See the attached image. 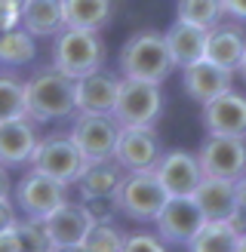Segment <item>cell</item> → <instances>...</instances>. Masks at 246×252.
I'll return each mask as SVG.
<instances>
[{"label": "cell", "mask_w": 246, "mask_h": 252, "mask_svg": "<svg viewBox=\"0 0 246 252\" xmlns=\"http://www.w3.org/2000/svg\"><path fill=\"white\" fill-rule=\"evenodd\" d=\"M25 114L34 123L65 120L71 114H77V108H74V80L56 71L53 65L37 71L34 77L25 80Z\"/></svg>", "instance_id": "1"}, {"label": "cell", "mask_w": 246, "mask_h": 252, "mask_svg": "<svg viewBox=\"0 0 246 252\" xmlns=\"http://www.w3.org/2000/svg\"><path fill=\"white\" fill-rule=\"evenodd\" d=\"M120 65V77L126 80H148V83H163L176 65L169 59L166 40L160 31H139L132 34L126 43L120 46L117 56Z\"/></svg>", "instance_id": "2"}, {"label": "cell", "mask_w": 246, "mask_h": 252, "mask_svg": "<svg viewBox=\"0 0 246 252\" xmlns=\"http://www.w3.org/2000/svg\"><path fill=\"white\" fill-rule=\"evenodd\" d=\"M105 40L98 31H80V28H62L53 43V68L62 71L71 80H80L92 71H102L105 65Z\"/></svg>", "instance_id": "3"}, {"label": "cell", "mask_w": 246, "mask_h": 252, "mask_svg": "<svg viewBox=\"0 0 246 252\" xmlns=\"http://www.w3.org/2000/svg\"><path fill=\"white\" fill-rule=\"evenodd\" d=\"M163 83H148V80H126L120 77V93L111 117L117 126H157L163 114Z\"/></svg>", "instance_id": "4"}, {"label": "cell", "mask_w": 246, "mask_h": 252, "mask_svg": "<svg viewBox=\"0 0 246 252\" xmlns=\"http://www.w3.org/2000/svg\"><path fill=\"white\" fill-rule=\"evenodd\" d=\"M31 169L43 172L62 185H74L80 179V172L86 169V160L77 151V145L71 142L68 132H53L37 142L34 154H31Z\"/></svg>", "instance_id": "5"}, {"label": "cell", "mask_w": 246, "mask_h": 252, "mask_svg": "<svg viewBox=\"0 0 246 252\" xmlns=\"http://www.w3.org/2000/svg\"><path fill=\"white\" fill-rule=\"evenodd\" d=\"M114 200H117V212H123L132 221L148 224L160 216V209L169 200V194L160 188L157 175L148 169V172H126V179H123Z\"/></svg>", "instance_id": "6"}, {"label": "cell", "mask_w": 246, "mask_h": 252, "mask_svg": "<svg viewBox=\"0 0 246 252\" xmlns=\"http://www.w3.org/2000/svg\"><path fill=\"white\" fill-rule=\"evenodd\" d=\"M68 135L86 163H102V160H114L120 126L111 114H77Z\"/></svg>", "instance_id": "7"}, {"label": "cell", "mask_w": 246, "mask_h": 252, "mask_svg": "<svg viewBox=\"0 0 246 252\" xmlns=\"http://www.w3.org/2000/svg\"><path fill=\"white\" fill-rule=\"evenodd\" d=\"M197 163L206 179L237 182L246 175V138L206 135V142L197 151Z\"/></svg>", "instance_id": "8"}, {"label": "cell", "mask_w": 246, "mask_h": 252, "mask_svg": "<svg viewBox=\"0 0 246 252\" xmlns=\"http://www.w3.org/2000/svg\"><path fill=\"white\" fill-rule=\"evenodd\" d=\"M12 194H16V206L25 219H46L53 209H59L68 200V185H62L56 179H49L43 172H25L22 179L12 185Z\"/></svg>", "instance_id": "9"}, {"label": "cell", "mask_w": 246, "mask_h": 252, "mask_svg": "<svg viewBox=\"0 0 246 252\" xmlns=\"http://www.w3.org/2000/svg\"><path fill=\"white\" fill-rule=\"evenodd\" d=\"M163 148L154 126H120L117 148H114V163L123 172H148L154 169Z\"/></svg>", "instance_id": "10"}, {"label": "cell", "mask_w": 246, "mask_h": 252, "mask_svg": "<svg viewBox=\"0 0 246 252\" xmlns=\"http://www.w3.org/2000/svg\"><path fill=\"white\" fill-rule=\"evenodd\" d=\"M203 221H206L203 212L191 197H169L160 209V216L154 219L157 237L163 243H176V246H188L197 237V231L203 228Z\"/></svg>", "instance_id": "11"}, {"label": "cell", "mask_w": 246, "mask_h": 252, "mask_svg": "<svg viewBox=\"0 0 246 252\" xmlns=\"http://www.w3.org/2000/svg\"><path fill=\"white\" fill-rule=\"evenodd\" d=\"M151 172L157 175L160 188L169 197H191L194 188L203 179L197 154H191V151H166V154H160Z\"/></svg>", "instance_id": "12"}, {"label": "cell", "mask_w": 246, "mask_h": 252, "mask_svg": "<svg viewBox=\"0 0 246 252\" xmlns=\"http://www.w3.org/2000/svg\"><path fill=\"white\" fill-rule=\"evenodd\" d=\"M203 126L209 135L246 138V95L228 90L203 105Z\"/></svg>", "instance_id": "13"}, {"label": "cell", "mask_w": 246, "mask_h": 252, "mask_svg": "<svg viewBox=\"0 0 246 252\" xmlns=\"http://www.w3.org/2000/svg\"><path fill=\"white\" fill-rule=\"evenodd\" d=\"M117 93L120 77L108 71H92L74 80V108H77V114H111L117 105Z\"/></svg>", "instance_id": "14"}, {"label": "cell", "mask_w": 246, "mask_h": 252, "mask_svg": "<svg viewBox=\"0 0 246 252\" xmlns=\"http://www.w3.org/2000/svg\"><path fill=\"white\" fill-rule=\"evenodd\" d=\"M246 56V31L237 22H218L206 31V62L225 68L231 74L240 71V62Z\"/></svg>", "instance_id": "15"}, {"label": "cell", "mask_w": 246, "mask_h": 252, "mask_svg": "<svg viewBox=\"0 0 246 252\" xmlns=\"http://www.w3.org/2000/svg\"><path fill=\"white\" fill-rule=\"evenodd\" d=\"M40 135H37V123L31 117H16L0 123V166H25L31 163V154Z\"/></svg>", "instance_id": "16"}, {"label": "cell", "mask_w": 246, "mask_h": 252, "mask_svg": "<svg viewBox=\"0 0 246 252\" xmlns=\"http://www.w3.org/2000/svg\"><path fill=\"white\" fill-rule=\"evenodd\" d=\"M182 90L188 93L194 102L206 105V102H213L215 95L234 90V74L213 65V62H206V59H200V62H194V65L182 68Z\"/></svg>", "instance_id": "17"}, {"label": "cell", "mask_w": 246, "mask_h": 252, "mask_svg": "<svg viewBox=\"0 0 246 252\" xmlns=\"http://www.w3.org/2000/svg\"><path fill=\"white\" fill-rule=\"evenodd\" d=\"M92 216L86 212L83 203H71L65 200L59 209H53L49 216L43 219V228L49 234L53 246H74V243H83V237L90 234L92 228Z\"/></svg>", "instance_id": "18"}, {"label": "cell", "mask_w": 246, "mask_h": 252, "mask_svg": "<svg viewBox=\"0 0 246 252\" xmlns=\"http://www.w3.org/2000/svg\"><path fill=\"white\" fill-rule=\"evenodd\" d=\"M191 200L200 206L206 221H228L237 212V182H225V179H200V185L194 188Z\"/></svg>", "instance_id": "19"}, {"label": "cell", "mask_w": 246, "mask_h": 252, "mask_svg": "<svg viewBox=\"0 0 246 252\" xmlns=\"http://www.w3.org/2000/svg\"><path fill=\"white\" fill-rule=\"evenodd\" d=\"M163 40L169 49V59L176 68H188L194 62H200L206 56V28H197L188 22H172L163 31Z\"/></svg>", "instance_id": "20"}, {"label": "cell", "mask_w": 246, "mask_h": 252, "mask_svg": "<svg viewBox=\"0 0 246 252\" xmlns=\"http://www.w3.org/2000/svg\"><path fill=\"white\" fill-rule=\"evenodd\" d=\"M123 179H126V172L114 160H102V163H86V169L74 185L80 188V200H111L117 197Z\"/></svg>", "instance_id": "21"}, {"label": "cell", "mask_w": 246, "mask_h": 252, "mask_svg": "<svg viewBox=\"0 0 246 252\" xmlns=\"http://www.w3.org/2000/svg\"><path fill=\"white\" fill-rule=\"evenodd\" d=\"M22 28L31 37H56L65 28L62 0H25L22 3Z\"/></svg>", "instance_id": "22"}, {"label": "cell", "mask_w": 246, "mask_h": 252, "mask_svg": "<svg viewBox=\"0 0 246 252\" xmlns=\"http://www.w3.org/2000/svg\"><path fill=\"white\" fill-rule=\"evenodd\" d=\"M65 28L102 31L114 16V0H62Z\"/></svg>", "instance_id": "23"}, {"label": "cell", "mask_w": 246, "mask_h": 252, "mask_svg": "<svg viewBox=\"0 0 246 252\" xmlns=\"http://www.w3.org/2000/svg\"><path fill=\"white\" fill-rule=\"evenodd\" d=\"M237 249V231L228 221H203V228L188 243V252H234Z\"/></svg>", "instance_id": "24"}, {"label": "cell", "mask_w": 246, "mask_h": 252, "mask_svg": "<svg viewBox=\"0 0 246 252\" xmlns=\"http://www.w3.org/2000/svg\"><path fill=\"white\" fill-rule=\"evenodd\" d=\"M34 56H37V43H34V37L25 31L22 25L0 34V62H3V65H12V68L28 65Z\"/></svg>", "instance_id": "25"}, {"label": "cell", "mask_w": 246, "mask_h": 252, "mask_svg": "<svg viewBox=\"0 0 246 252\" xmlns=\"http://www.w3.org/2000/svg\"><path fill=\"white\" fill-rule=\"evenodd\" d=\"M176 16H179V22H188V25L209 31L221 22L225 12H221V0H179Z\"/></svg>", "instance_id": "26"}, {"label": "cell", "mask_w": 246, "mask_h": 252, "mask_svg": "<svg viewBox=\"0 0 246 252\" xmlns=\"http://www.w3.org/2000/svg\"><path fill=\"white\" fill-rule=\"evenodd\" d=\"M28 117L25 114V80L16 74H0V123Z\"/></svg>", "instance_id": "27"}, {"label": "cell", "mask_w": 246, "mask_h": 252, "mask_svg": "<svg viewBox=\"0 0 246 252\" xmlns=\"http://www.w3.org/2000/svg\"><path fill=\"white\" fill-rule=\"evenodd\" d=\"M12 231L19 240V252H53V240H49L40 219H19Z\"/></svg>", "instance_id": "28"}, {"label": "cell", "mask_w": 246, "mask_h": 252, "mask_svg": "<svg viewBox=\"0 0 246 252\" xmlns=\"http://www.w3.org/2000/svg\"><path fill=\"white\" fill-rule=\"evenodd\" d=\"M123 240H126V234L114 221H95L90 234L83 237V246H86V252H120Z\"/></svg>", "instance_id": "29"}, {"label": "cell", "mask_w": 246, "mask_h": 252, "mask_svg": "<svg viewBox=\"0 0 246 252\" xmlns=\"http://www.w3.org/2000/svg\"><path fill=\"white\" fill-rule=\"evenodd\" d=\"M120 252H169L166 243L160 240L157 234L151 231H135V234H126V240H123V249Z\"/></svg>", "instance_id": "30"}, {"label": "cell", "mask_w": 246, "mask_h": 252, "mask_svg": "<svg viewBox=\"0 0 246 252\" xmlns=\"http://www.w3.org/2000/svg\"><path fill=\"white\" fill-rule=\"evenodd\" d=\"M19 25H22V9L0 0V34H3V31H12V28H19Z\"/></svg>", "instance_id": "31"}, {"label": "cell", "mask_w": 246, "mask_h": 252, "mask_svg": "<svg viewBox=\"0 0 246 252\" xmlns=\"http://www.w3.org/2000/svg\"><path fill=\"white\" fill-rule=\"evenodd\" d=\"M221 12L234 22H246V0H221Z\"/></svg>", "instance_id": "32"}, {"label": "cell", "mask_w": 246, "mask_h": 252, "mask_svg": "<svg viewBox=\"0 0 246 252\" xmlns=\"http://www.w3.org/2000/svg\"><path fill=\"white\" fill-rule=\"evenodd\" d=\"M16 221H19L16 203H12V200H0V231H9Z\"/></svg>", "instance_id": "33"}, {"label": "cell", "mask_w": 246, "mask_h": 252, "mask_svg": "<svg viewBox=\"0 0 246 252\" xmlns=\"http://www.w3.org/2000/svg\"><path fill=\"white\" fill-rule=\"evenodd\" d=\"M228 224L237 231V237H243V234H246V206H237V212L228 219Z\"/></svg>", "instance_id": "34"}, {"label": "cell", "mask_w": 246, "mask_h": 252, "mask_svg": "<svg viewBox=\"0 0 246 252\" xmlns=\"http://www.w3.org/2000/svg\"><path fill=\"white\" fill-rule=\"evenodd\" d=\"M0 252H19V240H16V231H0Z\"/></svg>", "instance_id": "35"}, {"label": "cell", "mask_w": 246, "mask_h": 252, "mask_svg": "<svg viewBox=\"0 0 246 252\" xmlns=\"http://www.w3.org/2000/svg\"><path fill=\"white\" fill-rule=\"evenodd\" d=\"M9 194H12L9 172H6V166H0V200H9Z\"/></svg>", "instance_id": "36"}, {"label": "cell", "mask_w": 246, "mask_h": 252, "mask_svg": "<svg viewBox=\"0 0 246 252\" xmlns=\"http://www.w3.org/2000/svg\"><path fill=\"white\" fill-rule=\"evenodd\" d=\"M237 203L246 206V175H243V179H237Z\"/></svg>", "instance_id": "37"}, {"label": "cell", "mask_w": 246, "mask_h": 252, "mask_svg": "<svg viewBox=\"0 0 246 252\" xmlns=\"http://www.w3.org/2000/svg\"><path fill=\"white\" fill-rule=\"evenodd\" d=\"M53 252H86L83 243H74V246H53Z\"/></svg>", "instance_id": "38"}, {"label": "cell", "mask_w": 246, "mask_h": 252, "mask_svg": "<svg viewBox=\"0 0 246 252\" xmlns=\"http://www.w3.org/2000/svg\"><path fill=\"white\" fill-rule=\"evenodd\" d=\"M234 252H246V234L237 237V249H234Z\"/></svg>", "instance_id": "39"}, {"label": "cell", "mask_w": 246, "mask_h": 252, "mask_svg": "<svg viewBox=\"0 0 246 252\" xmlns=\"http://www.w3.org/2000/svg\"><path fill=\"white\" fill-rule=\"evenodd\" d=\"M240 77L246 80V56H243V62H240Z\"/></svg>", "instance_id": "40"}, {"label": "cell", "mask_w": 246, "mask_h": 252, "mask_svg": "<svg viewBox=\"0 0 246 252\" xmlns=\"http://www.w3.org/2000/svg\"><path fill=\"white\" fill-rule=\"evenodd\" d=\"M3 3H12V6H19V9H22V3H25V0H3Z\"/></svg>", "instance_id": "41"}]
</instances>
